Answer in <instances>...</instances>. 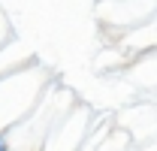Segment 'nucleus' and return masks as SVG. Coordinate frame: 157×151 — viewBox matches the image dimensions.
I'll list each match as a JSON object with an SVG mask.
<instances>
[{
  "label": "nucleus",
  "mask_w": 157,
  "mask_h": 151,
  "mask_svg": "<svg viewBox=\"0 0 157 151\" xmlns=\"http://www.w3.org/2000/svg\"><path fill=\"white\" fill-rule=\"evenodd\" d=\"M0 151H6V142H3V139H0Z\"/></svg>",
  "instance_id": "1"
}]
</instances>
